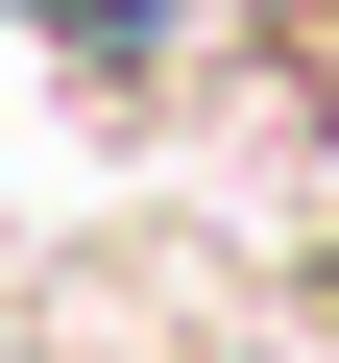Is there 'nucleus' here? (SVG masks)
<instances>
[{
    "label": "nucleus",
    "mask_w": 339,
    "mask_h": 363,
    "mask_svg": "<svg viewBox=\"0 0 339 363\" xmlns=\"http://www.w3.org/2000/svg\"><path fill=\"white\" fill-rule=\"evenodd\" d=\"M49 25H73V49H145V25H170V0H49Z\"/></svg>",
    "instance_id": "nucleus-1"
}]
</instances>
